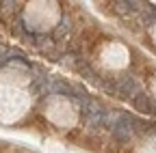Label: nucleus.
Instances as JSON below:
<instances>
[{
    "instance_id": "nucleus-1",
    "label": "nucleus",
    "mask_w": 156,
    "mask_h": 153,
    "mask_svg": "<svg viewBox=\"0 0 156 153\" xmlns=\"http://www.w3.org/2000/svg\"><path fill=\"white\" fill-rule=\"evenodd\" d=\"M132 104L139 108V110H143V112H150V110H152V104H150L145 97H141V95H139V97H134V99H132Z\"/></svg>"
}]
</instances>
